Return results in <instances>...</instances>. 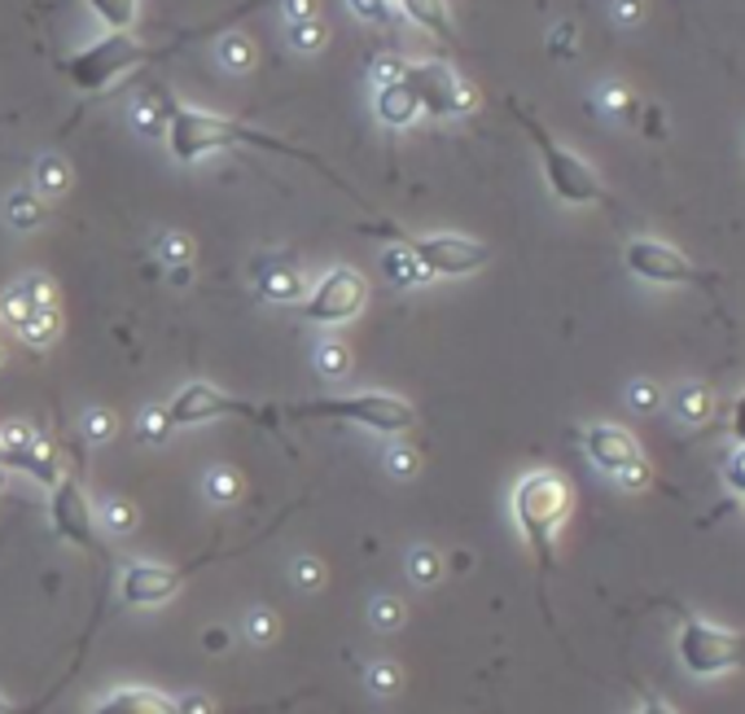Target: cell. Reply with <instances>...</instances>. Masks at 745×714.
Listing matches in <instances>:
<instances>
[{
  "label": "cell",
  "instance_id": "obj_57",
  "mask_svg": "<svg viewBox=\"0 0 745 714\" xmlns=\"http://www.w3.org/2000/svg\"><path fill=\"white\" fill-rule=\"evenodd\" d=\"M0 714H18V706H13V702H9L4 693H0Z\"/></svg>",
  "mask_w": 745,
  "mask_h": 714
},
{
  "label": "cell",
  "instance_id": "obj_5",
  "mask_svg": "<svg viewBox=\"0 0 745 714\" xmlns=\"http://www.w3.org/2000/svg\"><path fill=\"white\" fill-rule=\"evenodd\" d=\"M369 232H381L390 237L395 246H404L426 277H469L478 268H487L491 250L474 237H460V232H430V237H413V232H399V228H386V224H372Z\"/></svg>",
  "mask_w": 745,
  "mask_h": 714
},
{
  "label": "cell",
  "instance_id": "obj_56",
  "mask_svg": "<svg viewBox=\"0 0 745 714\" xmlns=\"http://www.w3.org/2000/svg\"><path fill=\"white\" fill-rule=\"evenodd\" d=\"M640 714H675V711H670L667 702H658V697H649V702H645V711H640Z\"/></svg>",
  "mask_w": 745,
  "mask_h": 714
},
{
  "label": "cell",
  "instance_id": "obj_9",
  "mask_svg": "<svg viewBox=\"0 0 745 714\" xmlns=\"http://www.w3.org/2000/svg\"><path fill=\"white\" fill-rule=\"evenodd\" d=\"M162 413H167V426L171 429L207 426V422H220V417H246V422L272 426V422L281 417V413H268V408H259V404H246V399L228 395V390L211 386V381H189V386H180Z\"/></svg>",
  "mask_w": 745,
  "mask_h": 714
},
{
  "label": "cell",
  "instance_id": "obj_44",
  "mask_svg": "<svg viewBox=\"0 0 745 714\" xmlns=\"http://www.w3.org/2000/svg\"><path fill=\"white\" fill-rule=\"evenodd\" d=\"M246 627H250V636H255V641H259V644H268V641H272V636H277V618H272L268 609H255Z\"/></svg>",
  "mask_w": 745,
  "mask_h": 714
},
{
  "label": "cell",
  "instance_id": "obj_37",
  "mask_svg": "<svg viewBox=\"0 0 745 714\" xmlns=\"http://www.w3.org/2000/svg\"><path fill=\"white\" fill-rule=\"evenodd\" d=\"M404 67H408V58H399V53H377L369 62V79L395 83V79H404Z\"/></svg>",
  "mask_w": 745,
  "mask_h": 714
},
{
  "label": "cell",
  "instance_id": "obj_26",
  "mask_svg": "<svg viewBox=\"0 0 745 714\" xmlns=\"http://www.w3.org/2000/svg\"><path fill=\"white\" fill-rule=\"evenodd\" d=\"M106 31H132L141 18V0H83Z\"/></svg>",
  "mask_w": 745,
  "mask_h": 714
},
{
  "label": "cell",
  "instance_id": "obj_30",
  "mask_svg": "<svg viewBox=\"0 0 745 714\" xmlns=\"http://www.w3.org/2000/svg\"><path fill=\"white\" fill-rule=\"evenodd\" d=\"M241 487H246V483H241V474H237V469H228V465H220V469H211V474H207V496H211V500L237 504L241 500Z\"/></svg>",
  "mask_w": 745,
  "mask_h": 714
},
{
  "label": "cell",
  "instance_id": "obj_53",
  "mask_svg": "<svg viewBox=\"0 0 745 714\" xmlns=\"http://www.w3.org/2000/svg\"><path fill=\"white\" fill-rule=\"evenodd\" d=\"M733 438L745 443V390H742V399L733 404Z\"/></svg>",
  "mask_w": 745,
  "mask_h": 714
},
{
  "label": "cell",
  "instance_id": "obj_36",
  "mask_svg": "<svg viewBox=\"0 0 745 714\" xmlns=\"http://www.w3.org/2000/svg\"><path fill=\"white\" fill-rule=\"evenodd\" d=\"M101 522H106L115 535H128V530L137 526V508H132V504H123V500H110L106 508H101Z\"/></svg>",
  "mask_w": 745,
  "mask_h": 714
},
{
  "label": "cell",
  "instance_id": "obj_2",
  "mask_svg": "<svg viewBox=\"0 0 745 714\" xmlns=\"http://www.w3.org/2000/svg\"><path fill=\"white\" fill-rule=\"evenodd\" d=\"M570 483L553 469H535L514 487V522L530 544L539 571H553V539L570 517Z\"/></svg>",
  "mask_w": 745,
  "mask_h": 714
},
{
  "label": "cell",
  "instance_id": "obj_48",
  "mask_svg": "<svg viewBox=\"0 0 745 714\" xmlns=\"http://www.w3.org/2000/svg\"><path fill=\"white\" fill-rule=\"evenodd\" d=\"M548 44H553V53H562V58H566V53H575V27H570V22H562V27L548 36Z\"/></svg>",
  "mask_w": 745,
  "mask_h": 714
},
{
  "label": "cell",
  "instance_id": "obj_54",
  "mask_svg": "<svg viewBox=\"0 0 745 714\" xmlns=\"http://www.w3.org/2000/svg\"><path fill=\"white\" fill-rule=\"evenodd\" d=\"M167 281H171L176 289L189 286V281H193V268H189V264H180V268H167Z\"/></svg>",
  "mask_w": 745,
  "mask_h": 714
},
{
  "label": "cell",
  "instance_id": "obj_20",
  "mask_svg": "<svg viewBox=\"0 0 745 714\" xmlns=\"http://www.w3.org/2000/svg\"><path fill=\"white\" fill-rule=\"evenodd\" d=\"M13 325V334L27 343V347H53L58 343V334H62V311L58 307H40V311H22V316H13L9 320Z\"/></svg>",
  "mask_w": 745,
  "mask_h": 714
},
{
  "label": "cell",
  "instance_id": "obj_31",
  "mask_svg": "<svg viewBox=\"0 0 745 714\" xmlns=\"http://www.w3.org/2000/svg\"><path fill=\"white\" fill-rule=\"evenodd\" d=\"M153 255H158L167 268H180V264L193 259V241H189L185 232H162V237L153 241Z\"/></svg>",
  "mask_w": 745,
  "mask_h": 714
},
{
  "label": "cell",
  "instance_id": "obj_13",
  "mask_svg": "<svg viewBox=\"0 0 745 714\" xmlns=\"http://www.w3.org/2000/svg\"><path fill=\"white\" fill-rule=\"evenodd\" d=\"M53 492V500H49V522H53V530L74 544V548H83V553H101V539H97V513H92V504L83 496V487L74 483V478H62L58 487H49Z\"/></svg>",
  "mask_w": 745,
  "mask_h": 714
},
{
  "label": "cell",
  "instance_id": "obj_50",
  "mask_svg": "<svg viewBox=\"0 0 745 714\" xmlns=\"http://www.w3.org/2000/svg\"><path fill=\"white\" fill-rule=\"evenodd\" d=\"M390 474H399V478L417 474V456L413 452H390Z\"/></svg>",
  "mask_w": 745,
  "mask_h": 714
},
{
  "label": "cell",
  "instance_id": "obj_4",
  "mask_svg": "<svg viewBox=\"0 0 745 714\" xmlns=\"http://www.w3.org/2000/svg\"><path fill=\"white\" fill-rule=\"evenodd\" d=\"M518 123L530 132V141H535V149H539L544 180H548V189H553L557 202H566V207H593V202H605V185H600V176H596V167L588 162V158H579L575 149H566L557 137H548V128L535 123L526 110H518Z\"/></svg>",
  "mask_w": 745,
  "mask_h": 714
},
{
  "label": "cell",
  "instance_id": "obj_27",
  "mask_svg": "<svg viewBox=\"0 0 745 714\" xmlns=\"http://www.w3.org/2000/svg\"><path fill=\"white\" fill-rule=\"evenodd\" d=\"M167 110H171V101L167 97H158V101H137V110H132V123H137V132L141 137H167Z\"/></svg>",
  "mask_w": 745,
  "mask_h": 714
},
{
  "label": "cell",
  "instance_id": "obj_19",
  "mask_svg": "<svg viewBox=\"0 0 745 714\" xmlns=\"http://www.w3.org/2000/svg\"><path fill=\"white\" fill-rule=\"evenodd\" d=\"M40 307H58V289H53L49 277H22L18 286L0 298V316L4 320L22 316V311H40Z\"/></svg>",
  "mask_w": 745,
  "mask_h": 714
},
{
  "label": "cell",
  "instance_id": "obj_46",
  "mask_svg": "<svg viewBox=\"0 0 745 714\" xmlns=\"http://www.w3.org/2000/svg\"><path fill=\"white\" fill-rule=\"evenodd\" d=\"M141 429H146L149 443H162V438L171 434V426H167V413H162V408H158V413H146V417H141Z\"/></svg>",
  "mask_w": 745,
  "mask_h": 714
},
{
  "label": "cell",
  "instance_id": "obj_1",
  "mask_svg": "<svg viewBox=\"0 0 745 714\" xmlns=\"http://www.w3.org/2000/svg\"><path fill=\"white\" fill-rule=\"evenodd\" d=\"M167 149H171V158L176 162H198V158H207V153H216V149H232V145H250V149H268V153H290V158H302L307 167H316V171H325V176H334L320 158H311L307 149H295L290 141H281V137H272V132H259V128H250V123H241V119H232V115H216V110H198V106H176L171 101V110H167ZM338 180V176H334ZM342 185V180H338Z\"/></svg>",
  "mask_w": 745,
  "mask_h": 714
},
{
  "label": "cell",
  "instance_id": "obj_29",
  "mask_svg": "<svg viewBox=\"0 0 745 714\" xmlns=\"http://www.w3.org/2000/svg\"><path fill=\"white\" fill-rule=\"evenodd\" d=\"M220 67L232 75H246L255 71V44L250 40H241V36H228L220 40Z\"/></svg>",
  "mask_w": 745,
  "mask_h": 714
},
{
  "label": "cell",
  "instance_id": "obj_11",
  "mask_svg": "<svg viewBox=\"0 0 745 714\" xmlns=\"http://www.w3.org/2000/svg\"><path fill=\"white\" fill-rule=\"evenodd\" d=\"M365 303H369V281L356 268H329L307 289V298L298 307H302V320H311V325H347L365 311Z\"/></svg>",
  "mask_w": 745,
  "mask_h": 714
},
{
  "label": "cell",
  "instance_id": "obj_6",
  "mask_svg": "<svg viewBox=\"0 0 745 714\" xmlns=\"http://www.w3.org/2000/svg\"><path fill=\"white\" fill-rule=\"evenodd\" d=\"M141 62H149V44H141L132 31H106L101 40H92L88 49L67 58V79L79 92H101L115 79L137 71Z\"/></svg>",
  "mask_w": 745,
  "mask_h": 714
},
{
  "label": "cell",
  "instance_id": "obj_28",
  "mask_svg": "<svg viewBox=\"0 0 745 714\" xmlns=\"http://www.w3.org/2000/svg\"><path fill=\"white\" fill-rule=\"evenodd\" d=\"M329 44V27L320 18H307V22H290V49L295 53H320Z\"/></svg>",
  "mask_w": 745,
  "mask_h": 714
},
{
  "label": "cell",
  "instance_id": "obj_55",
  "mask_svg": "<svg viewBox=\"0 0 745 714\" xmlns=\"http://www.w3.org/2000/svg\"><path fill=\"white\" fill-rule=\"evenodd\" d=\"M618 18H623V22H636V18H640V0H618Z\"/></svg>",
  "mask_w": 745,
  "mask_h": 714
},
{
  "label": "cell",
  "instance_id": "obj_58",
  "mask_svg": "<svg viewBox=\"0 0 745 714\" xmlns=\"http://www.w3.org/2000/svg\"><path fill=\"white\" fill-rule=\"evenodd\" d=\"M0 487H4V469H0Z\"/></svg>",
  "mask_w": 745,
  "mask_h": 714
},
{
  "label": "cell",
  "instance_id": "obj_7",
  "mask_svg": "<svg viewBox=\"0 0 745 714\" xmlns=\"http://www.w3.org/2000/svg\"><path fill=\"white\" fill-rule=\"evenodd\" d=\"M675 653H679V662H684L688 675L715 680V675H728V671H742L745 666V632L715 627L706 618H684Z\"/></svg>",
  "mask_w": 745,
  "mask_h": 714
},
{
  "label": "cell",
  "instance_id": "obj_52",
  "mask_svg": "<svg viewBox=\"0 0 745 714\" xmlns=\"http://www.w3.org/2000/svg\"><path fill=\"white\" fill-rule=\"evenodd\" d=\"M202 644H207V653H224V648H228V632H224V627H207V632H202Z\"/></svg>",
  "mask_w": 745,
  "mask_h": 714
},
{
  "label": "cell",
  "instance_id": "obj_41",
  "mask_svg": "<svg viewBox=\"0 0 745 714\" xmlns=\"http://www.w3.org/2000/svg\"><path fill=\"white\" fill-rule=\"evenodd\" d=\"M724 483L733 496H745V443H737V452L724 460Z\"/></svg>",
  "mask_w": 745,
  "mask_h": 714
},
{
  "label": "cell",
  "instance_id": "obj_15",
  "mask_svg": "<svg viewBox=\"0 0 745 714\" xmlns=\"http://www.w3.org/2000/svg\"><path fill=\"white\" fill-rule=\"evenodd\" d=\"M584 452H588V460H593L600 474H623L627 465H636L645 452H640V443H636V434L623 426H588L584 429Z\"/></svg>",
  "mask_w": 745,
  "mask_h": 714
},
{
  "label": "cell",
  "instance_id": "obj_39",
  "mask_svg": "<svg viewBox=\"0 0 745 714\" xmlns=\"http://www.w3.org/2000/svg\"><path fill=\"white\" fill-rule=\"evenodd\" d=\"M627 404H632L636 413H658V404H663V390H658L654 381H632V390H627Z\"/></svg>",
  "mask_w": 745,
  "mask_h": 714
},
{
  "label": "cell",
  "instance_id": "obj_59",
  "mask_svg": "<svg viewBox=\"0 0 745 714\" xmlns=\"http://www.w3.org/2000/svg\"><path fill=\"white\" fill-rule=\"evenodd\" d=\"M0 364H4V351H0Z\"/></svg>",
  "mask_w": 745,
  "mask_h": 714
},
{
  "label": "cell",
  "instance_id": "obj_18",
  "mask_svg": "<svg viewBox=\"0 0 745 714\" xmlns=\"http://www.w3.org/2000/svg\"><path fill=\"white\" fill-rule=\"evenodd\" d=\"M88 714H180V706L158 688H115Z\"/></svg>",
  "mask_w": 745,
  "mask_h": 714
},
{
  "label": "cell",
  "instance_id": "obj_33",
  "mask_svg": "<svg viewBox=\"0 0 745 714\" xmlns=\"http://www.w3.org/2000/svg\"><path fill=\"white\" fill-rule=\"evenodd\" d=\"M316 368H320L325 377H347V373H351V351H347L342 343H325L320 356H316Z\"/></svg>",
  "mask_w": 745,
  "mask_h": 714
},
{
  "label": "cell",
  "instance_id": "obj_8",
  "mask_svg": "<svg viewBox=\"0 0 745 714\" xmlns=\"http://www.w3.org/2000/svg\"><path fill=\"white\" fill-rule=\"evenodd\" d=\"M404 79L417 92L421 119H465L478 110V88L469 79H460L447 62H430V58L408 62Z\"/></svg>",
  "mask_w": 745,
  "mask_h": 714
},
{
  "label": "cell",
  "instance_id": "obj_35",
  "mask_svg": "<svg viewBox=\"0 0 745 714\" xmlns=\"http://www.w3.org/2000/svg\"><path fill=\"white\" fill-rule=\"evenodd\" d=\"M408 574H413V583L430 587V583H439L444 562H439V553H430V548H417V553H413V562H408Z\"/></svg>",
  "mask_w": 745,
  "mask_h": 714
},
{
  "label": "cell",
  "instance_id": "obj_51",
  "mask_svg": "<svg viewBox=\"0 0 745 714\" xmlns=\"http://www.w3.org/2000/svg\"><path fill=\"white\" fill-rule=\"evenodd\" d=\"M176 706H180V714H216L211 697H202V693H193V697H185V702H176Z\"/></svg>",
  "mask_w": 745,
  "mask_h": 714
},
{
  "label": "cell",
  "instance_id": "obj_47",
  "mask_svg": "<svg viewBox=\"0 0 745 714\" xmlns=\"http://www.w3.org/2000/svg\"><path fill=\"white\" fill-rule=\"evenodd\" d=\"M295 578L302 583V587H307V592H311V587H320V583H325V571H320V562L302 557V562L295 566Z\"/></svg>",
  "mask_w": 745,
  "mask_h": 714
},
{
  "label": "cell",
  "instance_id": "obj_17",
  "mask_svg": "<svg viewBox=\"0 0 745 714\" xmlns=\"http://www.w3.org/2000/svg\"><path fill=\"white\" fill-rule=\"evenodd\" d=\"M372 110H377V123L381 128H413L421 119V106H417V92L408 88V79H395V83H377L372 92Z\"/></svg>",
  "mask_w": 745,
  "mask_h": 714
},
{
  "label": "cell",
  "instance_id": "obj_42",
  "mask_svg": "<svg viewBox=\"0 0 745 714\" xmlns=\"http://www.w3.org/2000/svg\"><path fill=\"white\" fill-rule=\"evenodd\" d=\"M369 688L377 693V697H390V693L399 688V671L386 666V662H377V666L369 671Z\"/></svg>",
  "mask_w": 745,
  "mask_h": 714
},
{
  "label": "cell",
  "instance_id": "obj_10",
  "mask_svg": "<svg viewBox=\"0 0 745 714\" xmlns=\"http://www.w3.org/2000/svg\"><path fill=\"white\" fill-rule=\"evenodd\" d=\"M623 264L645 286H711V277L684 250H675L670 241H658V237H632L623 250Z\"/></svg>",
  "mask_w": 745,
  "mask_h": 714
},
{
  "label": "cell",
  "instance_id": "obj_43",
  "mask_svg": "<svg viewBox=\"0 0 745 714\" xmlns=\"http://www.w3.org/2000/svg\"><path fill=\"white\" fill-rule=\"evenodd\" d=\"M618 483H623V487H627V492H645V487H649V483H654V474H649V460H645V456H640V460H636V465H627V469H623V474H618Z\"/></svg>",
  "mask_w": 745,
  "mask_h": 714
},
{
  "label": "cell",
  "instance_id": "obj_16",
  "mask_svg": "<svg viewBox=\"0 0 745 714\" xmlns=\"http://www.w3.org/2000/svg\"><path fill=\"white\" fill-rule=\"evenodd\" d=\"M250 277H255V294L268 298V303L290 307V303H302V298H307V281H302V272H298L286 255H259L255 268H250Z\"/></svg>",
  "mask_w": 745,
  "mask_h": 714
},
{
  "label": "cell",
  "instance_id": "obj_3",
  "mask_svg": "<svg viewBox=\"0 0 745 714\" xmlns=\"http://www.w3.org/2000/svg\"><path fill=\"white\" fill-rule=\"evenodd\" d=\"M290 422H342V426H365L372 434H408L417 426V408L404 395L386 390H356V395H325L311 404L277 408Z\"/></svg>",
  "mask_w": 745,
  "mask_h": 714
},
{
  "label": "cell",
  "instance_id": "obj_40",
  "mask_svg": "<svg viewBox=\"0 0 745 714\" xmlns=\"http://www.w3.org/2000/svg\"><path fill=\"white\" fill-rule=\"evenodd\" d=\"M351 4V13L356 18H365V22H390V13H395V0H347Z\"/></svg>",
  "mask_w": 745,
  "mask_h": 714
},
{
  "label": "cell",
  "instance_id": "obj_38",
  "mask_svg": "<svg viewBox=\"0 0 745 714\" xmlns=\"http://www.w3.org/2000/svg\"><path fill=\"white\" fill-rule=\"evenodd\" d=\"M372 627L377 632H395L399 623H404V605L399 601H390V596H381V601H372Z\"/></svg>",
  "mask_w": 745,
  "mask_h": 714
},
{
  "label": "cell",
  "instance_id": "obj_21",
  "mask_svg": "<svg viewBox=\"0 0 745 714\" xmlns=\"http://www.w3.org/2000/svg\"><path fill=\"white\" fill-rule=\"evenodd\" d=\"M31 189L49 202V198H62L71 189V162L62 153H40L36 158V171H31Z\"/></svg>",
  "mask_w": 745,
  "mask_h": 714
},
{
  "label": "cell",
  "instance_id": "obj_14",
  "mask_svg": "<svg viewBox=\"0 0 745 714\" xmlns=\"http://www.w3.org/2000/svg\"><path fill=\"white\" fill-rule=\"evenodd\" d=\"M180 587H185V571H171L158 562H132L119 574V601L132 609L167 605L171 596H180Z\"/></svg>",
  "mask_w": 745,
  "mask_h": 714
},
{
  "label": "cell",
  "instance_id": "obj_49",
  "mask_svg": "<svg viewBox=\"0 0 745 714\" xmlns=\"http://www.w3.org/2000/svg\"><path fill=\"white\" fill-rule=\"evenodd\" d=\"M286 4V22H307L316 18V0H281Z\"/></svg>",
  "mask_w": 745,
  "mask_h": 714
},
{
  "label": "cell",
  "instance_id": "obj_45",
  "mask_svg": "<svg viewBox=\"0 0 745 714\" xmlns=\"http://www.w3.org/2000/svg\"><path fill=\"white\" fill-rule=\"evenodd\" d=\"M640 132H645L649 141H663V137H667V119H663V110L645 106V110H640Z\"/></svg>",
  "mask_w": 745,
  "mask_h": 714
},
{
  "label": "cell",
  "instance_id": "obj_12",
  "mask_svg": "<svg viewBox=\"0 0 745 714\" xmlns=\"http://www.w3.org/2000/svg\"><path fill=\"white\" fill-rule=\"evenodd\" d=\"M0 469H18L40 487L62 483V460L53 443H44L31 426H0Z\"/></svg>",
  "mask_w": 745,
  "mask_h": 714
},
{
  "label": "cell",
  "instance_id": "obj_32",
  "mask_svg": "<svg viewBox=\"0 0 745 714\" xmlns=\"http://www.w3.org/2000/svg\"><path fill=\"white\" fill-rule=\"evenodd\" d=\"M600 106H605V115H614V119H636V97H632L623 83H605Z\"/></svg>",
  "mask_w": 745,
  "mask_h": 714
},
{
  "label": "cell",
  "instance_id": "obj_22",
  "mask_svg": "<svg viewBox=\"0 0 745 714\" xmlns=\"http://www.w3.org/2000/svg\"><path fill=\"white\" fill-rule=\"evenodd\" d=\"M4 219H9V228L13 232H36L40 224H44V198L27 185V189H13L9 198H4Z\"/></svg>",
  "mask_w": 745,
  "mask_h": 714
},
{
  "label": "cell",
  "instance_id": "obj_24",
  "mask_svg": "<svg viewBox=\"0 0 745 714\" xmlns=\"http://www.w3.org/2000/svg\"><path fill=\"white\" fill-rule=\"evenodd\" d=\"M381 272H386V281H395V289H417L421 281H430V277L421 272V264H417L404 246H395V241L381 250Z\"/></svg>",
  "mask_w": 745,
  "mask_h": 714
},
{
  "label": "cell",
  "instance_id": "obj_23",
  "mask_svg": "<svg viewBox=\"0 0 745 714\" xmlns=\"http://www.w3.org/2000/svg\"><path fill=\"white\" fill-rule=\"evenodd\" d=\"M670 413L684 422V426H706L715 417V395L706 386H679L670 395Z\"/></svg>",
  "mask_w": 745,
  "mask_h": 714
},
{
  "label": "cell",
  "instance_id": "obj_25",
  "mask_svg": "<svg viewBox=\"0 0 745 714\" xmlns=\"http://www.w3.org/2000/svg\"><path fill=\"white\" fill-rule=\"evenodd\" d=\"M399 9H404L417 27H426L430 36L451 40V9H447V0H399Z\"/></svg>",
  "mask_w": 745,
  "mask_h": 714
},
{
  "label": "cell",
  "instance_id": "obj_34",
  "mask_svg": "<svg viewBox=\"0 0 745 714\" xmlns=\"http://www.w3.org/2000/svg\"><path fill=\"white\" fill-rule=\"evenodd\" d=\"M115 429H119V417H115V413H106V408H88V413H83V434H88V443H110Z\"/></svg>",
  "mask_w": 745,
  "mask_h": 714
}]
</instances>
